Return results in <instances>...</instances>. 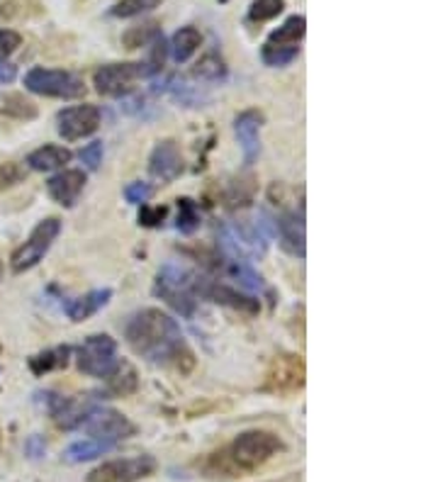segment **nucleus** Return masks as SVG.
<instances>
[{"mask_svg":"<svg viewBox=\"0 0 438 482\" xmlns=\"http://www.w3.org/2000/svg\"><path fill=\"white\" fill-rule=\"evenodd\" d=\"M164 0H120L110 8L112 17H137L141 13H149V10L158 8Z\"/></svg>","mask_w":438,"mask_h":482,"instance_id":"a878e982","label":"nucleus"},{"mask_svg":"<svg viewBox=\"0 0 438 482\" xmlns=\"http://www.w3.org/2000/svg\"><path fill=\"white\" fill-rule=\"evenodd\" d=\"M117 344L108 334H95L83 341L78 349V368L83 373L95 375V378H108L117 368Z\"/></svg>","mask_w":438,"mask_h":482,"instance_id":"423d86ee","label":"nucleus"},{"mask_svg":"<svg viewBox=\"0 0 438 482\" xmlns=\"http://www.w3.org/2000/svg\"><path fill=\"white\" fill-rule=\"evenodd\" d=\"M17 76V68L5 61V58H0V84H13Z\"/></svg>","mask_w":438,"mask_h":482,"instance_id":"4c0bfd02","label":"nucleus"},{"mask_svg":"<svg viewBox=\"0 0 438 482\" xmlns=\"http://www.w3.org/2000/svg\"><path fill=\"white\" fill-rule=\"evenodd\" d=\"M25 88L37 95H47V98L71 100L85 95V85L78 76L68 74V71H57V68H32L25 76Z\"/></svg>","mask_w":438,"mask_h":482,"instance_id":"20e7f679","label":"nucleus"},{"mask_svg":"<svg viewBox=\"0 0 438 482\" xmlns=\"http://www.w3.org/2000/svg\"><path fill=\"white\" fill-rule=\"evenodd\" d=\"M161 34V27L156 22H147V25L130 27L127 32L122 34V44L127 49H139V47H147V44H154Z\"/></svg>","mask_w":438,"mask_h":482,"instance_id":"393cba45","label":"nucleus"},{"mask_svg":"<svg viewBox=\"0 0 438 482\" xmlns=\"http://www.w3.org/2000/svg\"><path fill=\"white\" fill-rule=\"evenodd\" d=\"M305 361L295 353L275 356L265 373V390L268 392H295L305 385Z\"/></svg>","mask_w":438,"mask_h":482,"instance_id":"6e6552de","label":"nucleus"},{"mask_svg":"<svg viewBox=\"0 0 438 482\" xmlns=\"http://www.w3.org/2000/svg\"><path fill=\"white\" fill-rule=\"evenodd\" d=\"M229 275L237 278V281H239L244 288H248V290H258V288H261V275H258L254 268L248 266L246 261H241V258H232Z\"/></svg>","mask_w":438,"mask_h":482,"instance_id":"2f4dec72","label":"nucleus"},{"mask_svg":"<svg viewBox=\"0 0 438 482\" xmlns=\"http://www.w3.org/2000/svg\"><path fill=\"white\" fill-rule=\"evenodd\" d=\"M124 198H127V202H132V205L147 202V200L151 198V185L141 183V181H137V183H130L127 188H124Z\"/></svg>","mask_w":438,"mask_h":482,"instance_id":"72a5a7b5","label":"nucleus"},{"mask_svg":"<svg viewBox=\"0 0 438 482\" xmlns=\"http://www.w3.org/2000/svg\"><path fill=\"white\" fill-rule=\"evenodd\" d=\"M200 227V210L191 198L178 200V229L183 234H192Z\"/></svg>","mask_w":438,"mask_h":482,"instance_id":"c756f323","label":"nucleus"},{"mask_svg":"<svg viewBox=\"0 0 438 482\" xmlns=\"http://www.w3.org/2000/svg\"><path fill=\"white\" fill-rule=\"evenodd\" d=\"M67 361H68V349L67 346H61V349L47 351V353H41V356H34L32 361H30V368H32L37 375H41L47 373V370H51V368L67 366Z\"/></svg>","mask_w":438,"mask_h":482,"instance_id":"bb28decb","label":"nucleus"},{"mask_svg":"<svg viewBox=\"0 0 438 482\" xmlns=\"http://www.w3.org/2000/svg\"><path fill=\"white\" fill-rule=\"evenodd\" d=\"M305 32H307L305 17L292 15V17H288V20H285V22H282V25L271 34V37H268V42L265 44H271V47H299Z\"/></svg>","mask_w":438,"mask_h":482,"instance_id":"6ab92c4d","label":"nucleus"},{"mask_svg":"<svg viewBox=\"0 0 438 482\" xmlns=\"http://www.w3.org/2000/svg\"><path fill=\"white\" fill-rule=\"evenodd\" d=\"M110 449H112L110 443H103V441L98 439L78 441V443H71V446L64 451V460H68V463H83V460H91V458L108 453Z\"/></svg>","mask_w":438,"mask_h":482,"instance_id":"5701e85b","label":"nucleus"},{"mask_svg":"<svg viewBox=\"0 0 438 482\" xmlns=\"http://www.w3.org/2000/svg\"><path fill=\"white\" fill-rule=\"evenodd\" d=\"M27 451L32 453V458H40L41 453H44V441L34 436V439L27 441Z\"/></svg>","mask_w":438,"mask_h":482,"instance_id":"58836bf2","label":"nucleus"},{"mask_svg":"<svg viewBox=\"0 0 438 482\" xmlns=\"http://www.w3.org/2000/svg\"><path fill=\"white\" fill-rule=\"evenodd\" d=\"M149 171L161 183H174L175 178L183 174L181 149H178V144L174 139H165V142L156 144V149L151 154Z\"/></svg>","mask_w":438,"mask_h":482,"instance_id":"ddd939ff","label":"nucleus"},{"mask_svg":"<svg viewBox=\"0 0 438 482\" xmlns=\"http://www.w3.org/2000/svg\"><path fill=\"white\" fill-rule=\"evenodd\" d=\"M285 10V0H254L248 8V20L251 22H265L273 20Z\"/></svg>","mask_w":438,"mask_h":482,"instance_id":"cd10ccee","label":"nucleus"},{"mask_svg":"<svg viewBox=\"0 0 438 482\" xmlns=\"http://www.w3.org/2000/svg\"><path fill=\"white\" fill-rule=\"evenodd\" d=\"M261 125H264V115H261L258 110H244V112L237 117V122H234L241 149H244L246 166H251L258 158V154H261V142H258V129H261Z\"/></svg>","mask_w":438,"mask_h":482,"instance_id":"4468645a","label":"nucleus"},{"mask_svg":"<svg viewBox=\"0 0 438 482\" xmlns=\"http://www.w3.org/2000/svg\"><path fill=\"white\" fill-rule=\"evenodd\" d=\"M108 383H110V392L117 395V397H127V395H132L137 390V370H134L130 363H117V368L112 373L108 375Z\"/></svg>","mask_w":438,"mask_h":482,"instance_id":"b1692460","label":"nucleus"},{"mask_svg":"<svg viewBox=\"0 0 438 482\" xmlns=\"http://www.w3.org/2000/svg\"><path fill=\"white\" fill-rule=\"evenodd\" d=\"M47 407H49L51 419L57 422L61 429H74V426L85 424V419L91 416L93 407L91 399H78V397H58L47 392Z\"/></svg>","mask_w":438,"mask_h":482,"instance_id":"f8f14e48","label":"nucleus"},{"mask_svg":"<svg viewBox=\"0 0 438 482\" xmlns=\"http://www.w3.org/2000/svg\"><path fill=\"white\" fill-rule=\"evenodd\" d=\"M127 341L139 356L149 358L151 363L175 366L183 373H188L195 363L192 351L183 339L181 326L161 309H144L134 315L132 322L127 325Z\"/></svg>","mask_w":438,"mask_h":482,"instance_id":"f257e3e1","label":"nucleus"},{"mask_svg":"<svg viewBox=\"0 0 438 482\" xmlns=\"http://www.w3.org/2000/svg\"><path fill=\"white\" fill-rule=\"evenodd\" d=\"M168 210L165 208H141L139 212V225L144 227H158L164 222V217Z\"/></svg>","mask_w":438,"mask_h":482,"instance_id":"e433bc0d","label":"nucleus"},{"mask_svg":"<svg viewBox=\"0 0 438 482\" xmlns=\"http://www.w3.org/2000/svg\"><path fill=\"white\" fill-rule=\"evenodd\" d=\"M207 298H212L219 305H227V308H234L244 312V315H258V299L248 298V295H241V292L232 290V288H227V285H207L205 290H202Z\"/></svg>","mask_w":438,"mask_h":482,"instance_id":"f3484780","label":"nucleus"},{"mask_svg":"<svg viewBox=\"0 0 438 482\" xmlns=\"http://www.w3.org/2000/svg\"><path fill=\"white\" fill-rule=\"evenodd\" d=\"M20 44H22V37L15 30H0V58H8Z\"/></svg>","mask_w":438,"mask_h":482,"instance_id":"473e14b6","label":"nucleus"},{"mask_svg":"<svg viewBox=\"0 0 438 482\" xmlns=\"http://www.w3.org/2000/svg\"><path fill=\"white\" fill-rule=\"evenodd\" d=\"M282 449V441L271 432H246L227 446L217 451L207 460V470L212 478H237L254 473L268 463Z\"/></svg>","mask_w":438,"mask_h":482,"instance_id":"f03ea898","label":"nucleus"},{"mask_svg":"<svg viewBox=\"0 0 438 482\" xmlns=\"http://www.w3.org/2000/svg\"><path fill=\"white\" fill-rule=\"evenodd\" d=\"M25 178V171L17 164H3L0 166V188H10V185L20 183Z\"/></svg>","mask_w":438,"mask_h":482,"instance_id":"f704fd0d","label":"nucleus"},{"mask_svg":"<svg viewBox=\"0 0 438 482\" xmlns=\"http://www.w3.org/2000/svg\"><path fill=\"white\" fill-rule=\"evenodd\" d=\"M100 127V110L95 105H76L58 112V134L67 142L91 137Z\"/></svg>","mask_w":438,"mask_h":482,"instance_id":"9b49d317","label":"nucleus"},{"mask_svg":"<svg viewBox=\"0 0 438 482\" xmlns=\"http://www.w3.org/2000/svg\"><path fill=\"white\" fill-rule=\"evenodd\" d=\"M195 288L200 290V283H195V275L171 263V266H164V271L158 273L154 292L161 299H165L175 312H181L183 317H192V312H195Z\"/></svg>","mask_w":438,"mask_h":482,"instance_id":"7ed1b4c3","label":"nucleus"},{"mask_svg":"<svg viewBox=\"0 0 438 482\" xmlns=\"http://www.w3.org/2000/svg\"><path fill=\"white\" fill-rule=\"evenodd\" d=\"M61 232V222H58L57 217H49V219H44L40 225L34 227V232L30 234V239L20 246V249L13 254L10 258V266L15 273H25L32 266H37L44 254L49 251V246L54 244V239Z\"/></svg>","mask_w":438,"mask_h":482,"instance_id":"39448f33","label":"nucleus"},{"mask_svg":"<svg viewBox=\"0 0 438 482\" xmlns=\"http://www.w3.org/2000/svg\"><path fill=\"white\" fill-rule=\"evenodd\" d=\"M299 54V47H271V44H264L261 49V58L268 67H288L292 64Z\"/></svg>","mask_w":438,"mask_h":482,"instance_id":"c85d7f7f","label":"nucleus"},{"mask_svg":"<svg viewBox=\"0 0 438 482\" xmlns=\"http://www.w3.org/2000/svg\"><path fill=\"white\" fill-rule=\"evenodd\" d=\"M156 470V460L151 456L122 458V460H110L95 468L88 475V482H139L149 478Z\"/></svg>","mask_w":438,"mask_h":482,"instance_id":"0eeeda50","label":"nucleus"},{"mask_svg":"<svg viewBox=\"0 0 438 482\" xmlns=\"http://www.w3.org/2000/svg\"><path fill=\"white\" fill-rule=\"evenodd\" d=\"M200 44H202V34L195 27H183L178 32L174 34V40H171V49H174V58L178 64L183 61H188V58L200 49Z\"/></svg>","mask_w":438,"mask_h":482,"instance_id":"412c9836","label":"nucleus"},{"mask_svg":"<svg viewBox=\"0 0 438 482\" xmlns=\"http://www.w3.org/2000/svg\"><path fill=\"white\" fill-rule=\"evenodd\" d=\"M100 158H103V142L88 144V147L81 151V161L91 168V171H95V168L100 166Z\"/></svg>","mask_w":438,"mask_h":482,"instance_id":"c9c22d12","label":"nucleus"},{"mask_svg":"<svg viewBox=\"0 0 438 482\" xmlns=\"http://www.w3.org/2000/svg\"><path fill=\"white\" fill-rule=\"evenodd\" d=\"M68 161H71V151L61 149V147H41V149L32 151L30 156H27V164L32 171H54V168L67 166Z\"/></svg>","mask_w":438,"mask_h":482,"instance_id":"aec40b11","label":"nucleus"},{"mask_svg":"<svg viewBox=\"0 0 438 482\" xmlns=\"http://www.w3.org/2000/svg\"><path fill=\"white\" fill-rule=\"evenodd\" d=\"M91 439H98L103 443L115 446L120 441L130 439L134 433V424L130 419H124L115 409H93L91 416L85 419Z\"/></svg>","mask_w":438,"mask_h":482,"instance_id":"9d476101","label":"nucleus"},{"mask_svg":"<svg viewBox=\"0 0 438 482\" xmlns=\"http://www.w3.org/2000/svg\"><path fill=\"white\" fill-rule=\"evenodd\" d=\"M83 185H85V174L83 171H64V174L51 175L47 181V191L64 208H71L78 200V195H81Z\"/></svg>","mask_w":438,"mask_h":482,"instance_id":"2eb2a0df","label":"nucleus"},{"mask_svg":"<svg viewBox=\"0 0 438 482\" xmlns=\"http://www.w3.org/2000/svg\"><path fill=\"white\" fill-rule=\"evenodd\" d=\"M110 298H112V292L110 290H93L88 292V295H83V298L71 299L67 305V315L71 317L74 322H83V319L95 315L100 308H105Z\"/></svg>","mask_w":438,"mask_h":482,"instance_id":"a211bd4d","label":"nucleus"},{"mask_svg":"<svg viewBox=\"0 0 438 482\" xmlns=\"http://www.w3.org/2000/svg\"><path fill=\"white\" fill-rule=\"evenodd\" d=\"M141 76H151L147 64H108L95 71L93 81L100 95H122Z\"/></svg>","mask_w":438,"mask_h":482,"instance_id":"1a4fd4ad","label":"nucleus"},{"mask_svg":"<svg viewBox=\"0 0 438 482\" xmlns=\"http://www.w3.org/2000/svg\"><path fill=\"white\" fill-rule=\"evenodd\" d=\"M192 74L198 76V78H205V81H219L227 76V67H224V61L217 54H207L198 61V67L192 68Z\"/></svg>","mask_w":438,"mask_h":482,"instance_id":"7c9ffc66","label":"nucleus"},{"mask_svg":"<svg viewBox=\"0 0 438 482\" xmlns=\"http://www.w3.org/2000/svg\"><path fill=\"white\" fill-rule=\"evenodd\" d=\"M0 112L13 120H34L37 105L20 93H8V95H0Z\"/></svg>","mask_w":438,"mask_h":482,"instance_id":"4be33fe9","label":"nucleus"},{"mask_svg":"<svg viewBox=\"0 0 438 482\" xmlns=\"http://www.w3.org/2000/svg\"><path fill=\"white\" fill-rule=\"evenodd\" d=\"M278 232H281L282 249L290 251L292 256L305 258V225H302V217L285 212L278 219Z\"/></svg>","mask_w":438,"mask_h":482,"instance_id":"dca6fc26","label":"nucleus"}]
</instances>
